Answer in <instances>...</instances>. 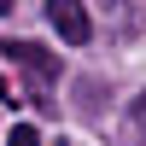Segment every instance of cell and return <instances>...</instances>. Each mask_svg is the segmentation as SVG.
Segmentation results:
<instances>
[{
    "label": "cell",
    "mask_w": 146,
    "mask_h": 146,
    "mask_svg": "<svg viewBox=\"0 0 146 146\" xmlns=\"http://www.w3.org/2000/svg\"><path fill=\"white\" fill-rule=\"evenodd\" d=\"M47 23H53L58 41H70V47H82V41L94 35V18L76 6V0H53V6H47Z\"/></svg>",
    "instance_id": "cell-1"
},
{
    "label": "cell",
    "mask_w": 146,
    "mask_h": 146,
    "mask_svg": "<svg viewBox=\"0 0 146 146\" xmlns=\"http://www.w3.org/2000/svg\"><path fill=\"white\" fill-rule=\"evenodd\" d=\"M0 53H6V58H18V64L29 70L35 82H53V76H58V58H53V53H41L35 41H6Z\"/></svg>",
    "instance_id": "cell-2"
},
{
    "label": "cell",
    "mask_w": 146,
    "mask_h": 146,
    "mask_svg": "<svg viewBox=\"0 0 146 146\" xmlns=\"http://www.w3.org/2000/svg\"><path fill=\"white\" fill-rule=\"evenodd\" d=\"M6 146H41V135H35L29 123H18V129H12V135H6Z\"/></svg>",
    "instance_id": "cell-3"
}]
</instances>
